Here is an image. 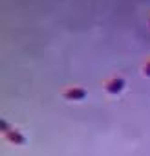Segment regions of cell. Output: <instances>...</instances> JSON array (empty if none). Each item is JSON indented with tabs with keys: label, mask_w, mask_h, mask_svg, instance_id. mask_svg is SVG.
<instances>
[{
	"label": "cell",
	"mask_w": 150,
	"mask_h": 156,
	"mask_svg": "<svg viewBox=\"0 0 150 156\" xmlns=\"http://www.w3.org/2000/svg\"><path fill=\"white\" fill-rule=\"evenodd\" d=\"M124 85H126V81L123 79V77H114L112 81L106 83V92L108 94H121Z\"/></svg>",
	"instance_id": "6da1fadb"
},
{
	"label": "cell",
	"mask_w": 150,
	"mask_h": 156,
	"mask_svg": "<svg viewBox=\"0 0 150 156\" xmlns=\"http://www.w3.org/2000/svg\"><path fill=\"white\" fill-rule=\"evenodd\" d=\"M64 96H66V99H71V101H81L86 98V90L84 88H70L64 92Z\"/></svg>",
	"instance_id": "7a4b0ae2"
},
{
	"label": "cell",
	"mask_w": 150,
	"mask_h": 156,
	"mask_svg": "<svg viewBox=\"0 0 150 156\" xmlns=\"http://www.w3.org/2000/svg\"><path fill=\"white\" fill-rule=\"evenodd\" d=\"M6 138H8V140H9L11 143H15V145H22V143L26 141V138H24V136H22L20 132H17V130H13V129L6 132Z\"/></svg>",
	"instance_id": "3957f363"
},
{
	"label": "cell",
	"mask_w": 150,
	"mask_h": 156,
	"mask_svg": "<svg viewBox=\"0 0 150 156\" xmlns=\"http://www.w3.org/2000/svg\"><path fill=\"white\" fill-rule=\"evenodd\" d=\"M145 75L150 77V62H146V66H145Z\"/></svg>",
	"instance_id": "277c9868"
}]
</instances>
